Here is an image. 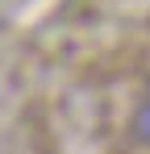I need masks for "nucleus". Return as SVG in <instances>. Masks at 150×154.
<instances>
[{"label":"nucleus","instance_id":"1","mask_svg":"<svg viewBox=\"0 0 150 154\" xmlns=\"http://www.w3.org/2000/svg\"><path fill=\"white\" fill-rule=\"evenodd\" d=\"M133 133H138V137H142V142L150 146V100L142 104V108H138V121H133Z\"/></svg>","mask_w":150,"mask_h":154}]
</instances>
